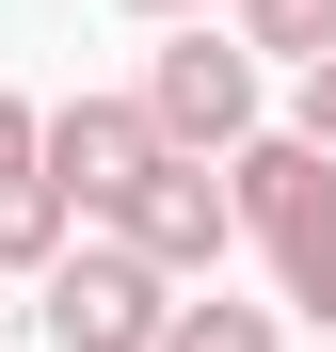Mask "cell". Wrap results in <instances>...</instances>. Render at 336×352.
<instances>
[{
    "instance_id": "cell-1",
    "label": "cell",
    "mask_w": 336,
    "mask_h": 352,
    "mask_svg": "<svg viewBox=\"0 0 336 352\" xmlns=\"http://www.w3.org/2000/svg\"><path fill=\"white\" fill-rule=\"evenodd\" d=\"M160 160H177V144H160V112H144V96H65V112H48V192L80 208V241H112V224L144 208V176H160Z\"/></svg>"
},
{
    "instance_id": "cell-2",
    "label": "cell",
    "mask_w": 336,
    "mask_h": 352,
    "mask_svg": "<svg viewBox=\"0 0 336 352\" xmlns=\"http://www.w3.org/2000/svg\"><path fill=\"white\" fill-rule=\"evenodd\" d=\"M224 192H240V241L272 256V272H336V160L304 144V129H256L240 160H224Z\"/></svg>"
},
{
    "instance_id": "cell-3",
    "label": "cell",
    "mask_w": 336,
    "mask_h": 352,
    "mask_svg": "<svg viewBox=\"0 0 336 352\" xmlns=\"http://www.w3.org/2000/svg\"><path fill=\"white\" fill-rule=\"evenodd\" d=\"M144 112H160L177 160H240L256 144V48L240 32H160L144 48Z\"/></svg>"
},
{
    "instance_id": "cell-4",
    "label": "cell",
    "mask_w": 336,
    "mask_h": 352,
    "mask_svg": "<svg viewBox=\"0 0 336 352\" xmlns=\"http://www.w3.org/2000/svg\"><path fill=\"white\" fill-rule=\"evenodd\" d=\"M177 305H192V288H160V272H144L128 241H80L65 272L32 288L48 352H160V336H177Z\"/></svg>"
},
{
    "instance_id": "cell-5",
    "label": "cell",
    "mask_w": 336,
    "mask_h": 352,
    "mask_svg": "<svg viewBox=\"0 0 336 352\" xmlns=\"http://www.w3.org/2000/svg\"><path fill=\"white\" fill-rule=\"evenodd\" d=\"M112 241H128L160 288H208V272H224V241H240V192H224L208 160H160V176H144V208L112 224Z\"/></svg>"
},
{
    "instance_id": "cell-6",
    "label": "cell",
    "mask_w": 336,
    "mask_h": 352,
    "mask_svg": "<svg viewBox=\"0 0 336 352\" xmlns=\"http://www.w3.org/2000/svg\"><path fill=\"white\" fill-rule=\"evenodd\" d=\"M240 48H256V65H336V0H240Z\"/></svg>"
},
{
    "instance_id": "cell-7",
    "label": "cell",
    "mask_w": 336,
    "mask_h": 352,
    "mask_svg": "<svg viewBox=\"0 0 336 352\" xmlns=\"http://www.w3.org/2000/svg\"><path fill=\"white\" fill-rule=\"evenodd\" d=\"M160 352H289V336H272V305H224V288H192Z\"/></svg>"
},
{
    "instance_id": "cell-8",
    "label": "cell",
    "mask_w": 336,
    "mask_h": 352,
    "mask_svg": "<svg viewBox=\"0 0 336 352\" xmlns=\"http://www.w3.org/2000/svg\"><path fill=\"white\" fill-rule=\"evenodd\" d=\"M16 192H48V112L0 96V208H16Z\"/></svg>"
},
{
    "instance_id": "cell-9",
    "label": "cell",
    "mask_w": 336,
    "mask_h": 352,
    "mask_svg": "<svg viewBox=\"0 0 336 352\" xmlns=\"http://www.w3.org/2000/svg\"><path fill=\"white\" fill-rule=\"evenodd\" d=\"M289 129H304V144H320V160H336V65H320V80H304V96H289Z\"/></svg>"
},
{
    "instance_id": "cell-10",
    "label": "cell",
    "mask_w": 336,
    "mask_h": 352,
    "mask_svg": "<svg viewBox=\"0 0 336 352\" xmlns=\"http://www.w3.org/2000/svg\"><path fill=\"white\" fill-rule=\"evenodd\" d=\"M128 16H160V32H208V16H224V0H128Z\"/></svg>"
},
{
    "instance_id": "cell-11",
    "label": "cell",
    "mask_w": 336,
    "mask_h": 352,
    "mask_svg": "<svg viewBox=\"0 0 336 352\" xmlns=\"http://www.w3.org/2000/svg\"><path fill=\"white\" fill-rule=\"evenodd\" d=\"M289 305H304V320H320V336H336V272H304V288H289Z\"/></svg>"
}]
</instances>
